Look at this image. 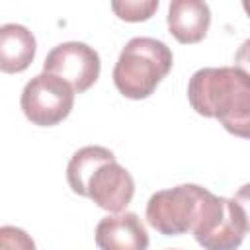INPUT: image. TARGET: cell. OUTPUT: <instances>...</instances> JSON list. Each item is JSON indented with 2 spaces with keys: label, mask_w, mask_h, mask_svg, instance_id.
Listing matches in <instances>:
<instances>
[{
  "label": "cell",
  "mask_w": 250,
  "mask_h": 250,
  "mask_svg": "<svg viewBox=\"0 0 250 250\" xmlns=\"http://www.w3.org/2000/svg\"><path fill=\"white\" fill-rule=\"evenodd\" d=\"M158 0H125V2H111V10L119 20L125 21H145L152 18L158 10Z\"/></svg>",
  "instance_id": "7c38bea8"
},
{
  "label": "cell",
  "mask_w": 250,
  "mask_h": 250,
  "mask_svg": "<svg viewBox=\"0 0 250 250\" xmlns=\"http://www.w3.org/2000/svg\"><path fill=\"white\" fill-rule=\"evenodd\" d=\"M188 100L199 115L215 117L234 137L250 139V76L236 66L195 70Z\"/></svg>",
  "instance_id": "6da1fadb"
},
{
  "label": "cell",
  "mask_w": 250,
  "mask_h": 250,
  "mask_svg": "<svg viewBox=\"0 0 250 250\" xmlns=\"http://www.w3.org/2000/svg\"><path fill=\"white\" fill-rule=\"evenodd\" d=\"M168 250H176V248H168Z\"/></svg>",
  "instance_id": "e0dca14e"
},
{
  "label": "cell",
  "mask_w": 250,
  "mask_h": 250,
  "mask_svg": "<svg viewBox=\"0 0 250 250\" xmlns=\"http://www.w3.org/2000/svg\"><path fill=\"white\" fill-rule=\"evenodd\" d=\"M135 195V180L133 176L117 162L102 164L88 180L86 197H90L100 209L109 211L113 215L123 213Z\"/></svg>",
  "instance_id": "52a82bcc"
},
{
  "label": "cell",
  "mask_w": 250,
  "mask_h": 250,
  "mask_svg": "<svg viewBox=\"0 0 250 250\" xmlns=\"http://www.w3.org/2000/svg\"><path fill=\"white\" fill-rule=\"evenodd\" d=\"M234 66L250 76V39H246L234 53Z\"/></svg>",
  "instance_id": "9a60e30c"
},
{
  "label": "cell",
  "mask_w": 250,
  "mask_h": 250,
  "mask_svg": "<svg viewBox=\"0 0 250 250\" xmlns=\"http://www.w3.org/2000/svg\"><path fill=\"white\" fill-rule=\"evenodd\" d=\"M115 160V154L105 146H84L72 154L66 166V182L70 189L82 197H86V186L90 176L105 162Z\"/></svg>",
  "instance_id": "8fae6325"
},
{
  "label": "cell",
  "mask_w": 250,
  "mask_h": 250,
  "mask_svg": "<svg viewBox=\"0 0 250 250\" xmlns=\"http://www.w3.org/2000/svg\"><path fill=\"white\" fill-rule=\"evenodd\" d=\"M100 55L90 45L80 41H66L49 51L43 62V72L64 80L74 94L86 92L100 76Z\"/></svg>",
  "instance_id": "8992f818"
},
{
  "label": "cell",
  "mask_w": 250,
  "mask_h": 250,
  "mask_svg": "<svg viewBox=\"0 0 250 250\" xmlns=\"http://www.w3.org/2000/svg\"><path fill=\"white\" fill-rule=\"evenodd\" d=\"M0 250H35V242L23 229L6 225L0 229Z\"/></svg>",
  "instance_id": "4fadbf2b"
},
{
  "label": "cell",
  "mask_w": 250,
  "mask_h": 250,
  "mask_svg": "<svg viewBox=\"0 0 250 250\" xmlns=\"http://www.w3.org/2000/svg\"><path fill=\"white\" fill-rule=\"evenodd\" d=\"M232 199L240 207V211L244 215V221H246V229L250 232V184H244L242 188H238L236 193L232 195Z\"/></svg>",
  "instance_id": "5bb4252c"
},
{
  "label": "cell",
  "mask_w": 250,
  "mask_h": 250,
  "mask_svg": "<svg viewBox=\"0 0 250 250\" xmlns=\"http://www.w3.org/2000/svg\"><path fill=\"white\" fill-rule=\"evenodd\" d=\"M242 8H244V12H246L248 18H250V0H244V2H242Z\"/></svg>",
  "instance_id": "2e32d148"
},
{
  "label": "cell",
  "mask_w": 250,
  "mask_h": 250,
  "mask_svg": "<svg viewBox=\"0 0 250 250\" xmlns=\"http://www.w3.org/2000/svg\"><path fill=\"white\" fill-rule=\"evenodd\" d=\"M211 25V10L201 0H174L168 6V29L184 45L199 43Z\"/></svg>",
  "instance_id": "9c48e42d"
},
{
  "label": "cell",
  "mask_w": 250,
  "mask_h": 250,
  "mask_svg": "<svg viewBox=\"0 0 250 250\" xmlns=\"http://www.w3.org/2000/svg\"><path fill=\"white\" fill-rule=\"evenodd\" d=\"M191 232L203 250H236L248 229L232 197H219L209 191Z\"/></svg>",
  "instance_id": "277c9868"
},
{
  "label": "cell",
  "mask_w": 250,
  "mask_h": 250,
  "mask_svg": "<svg viewBox=\"0 0 250 250\" xmlns=\"http://www.w3.org/2000/svg\"><path fill=\"white\" fill-rule=\"evenodd\" d=\"M37 43L33 33L20 23H4L0 27V70L14 74L23 72L35 59Z\"/></svg>",
  "instance_id": "30bf717a"
},
{
  "label": "cell",
  "mask_w": 250,
  "mask_h": 250,
  "mask_svg": "<svg viewBox=\"0 0 250 250\" xmlns=\"http://www.w3.org/2000/svg\"><path fill=\"white\" fill-rule=\"evenodd\" d=\"M209 189L197 184H180L160 189L146 203L148 225L164 236H178L193 230Z\"/></svg>",
  "instance_id": "3957f363"
},
{
  "label": "cell",
  "mask_w": 250,
  "mask_h": 250,
  "mask_svg": "<svg viewBox=\"0 0 250 250\" xmlns=\"http://www.w3.org/2000/svg\"><path fill=\"white\" fill-rule=\"evenodd\" d=\"M23 115L39 127L59 125L68 117L74 105V90L55 74H35L20 98Z\"/></svg>",
  "instance_id": "5b68a950"
},
{
  "label": "cell",
  "mask_w": 250,
  "mask_h": 250,
  "mask_svg": "<svg viewBox=\"0 0 250 250\" xmlns=\"http://www.w3.org/2000/svg\"><path fill=\"white\" fill-rule=\"evenodd\" d=\"M96 244L100 250H148V232L137 213L123 211L98 223Z\"/></svg>",
  "instance_id": "ba28073f"
},
{
  "label": "cell",
  "mask_w": 250,
  "mask_h": 250,
  "mask_svg": "<svg viewBox=\"0 0 250 250\" xmlns=\"http://www.w3.org/2000/svg\"><path fill=\"white\" fill-rule=\"evenodd\" d=\"M174 57L170 47L154 37L127 41L113 66V84L129 100H145L170 72Z\"/></svg>",
  "instance_id": "7a4b0ae2"
}]
</instances>
